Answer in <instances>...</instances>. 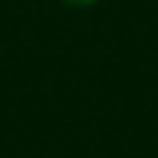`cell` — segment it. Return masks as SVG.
<instances>
[{
  "mask_svg": "<svg viewBox=\"0 0 158 158\" xmlns=\"http://www.w3.org/2000/svg\"><path fill=\"white\" fill-rule=\"evenodd\" d=\"M61 4H69V7H94V4H101V0H61Z\"/></svg>",
  "mask_w": 158,
  "mask_h": 158,
  "instance_id": "1",
  "label": "cell"
}]
</instances>
